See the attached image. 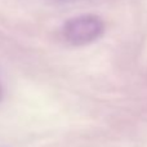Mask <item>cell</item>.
Wrapping results in <instances>:
<instances>
[{
	"label": "cell",
	"mask_w": 147,
	"mask_h": 147,
	"mask_svg": "<svg viewBox=\"0 0 147 147\" xmlns=\"http://www.w3.org/2000/svg\"><path fill=\"white\" fill-rule=\"evenodd\" d=\"M105 31V23L96 14H81L66 21L62 27L63 39L75 47H83L97 41Z\"/></svg>",
	"instance_id": "cell-1"
},
{
	"label": "cell",
	"mask_w": 147,
	"mask_h": 147,
	"mask_svg": "<svg viewBox=\"0 0 147 147\" xmlns=\"http://www.w3.org/2000/svg\"><path fill=\"white\" fill-rule=\"evenodd\" d=\"M3 96V88H1V84H0V98H1Z\"/></svg>",
	"instance_id": "cell-2"
}]
</instances>
